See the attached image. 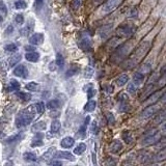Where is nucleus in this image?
<instances>
[{
  "label": "nucleus",
  "mask_w": 166,
  "mask_h": 166,
  "mask_svg": "<svg viewBox=\"0 0 166 166\" xmlns=\"http://www.w3.org/2000/svg\"><path fill=\"white\" fill-rule=\"evenodd\" d=\"M34 116H36V107L33 105H30V106L21 110L18 113L16 120H15V125H16V127L18 129L27 127V126L32 123Z\"/></svg>",
  "instance_id": "nucleus-1"
},
{
  "label": "nucleus",
  "mask_w": 166,
  "mask_h": 166,
  "mask_svg": "<svg viewBox=\"0 0 166 166\" xmlns=\"http://www.w3.org/2000/svg\"><path fill=\"white\" fill-rule=\"evenodd\" d=\"M162 138L161 132L158 129H153L144 134V139L142 140V145H154Z\"/></svg>",
  "instance_id": "nucleus-2"
},
{
  "label": "nucleus",
  "mask_w": 166,
  "mask_h": 166,
  "mask_svg": "<svg viewBox=\"0 0 166 166\" xmlns=\"http://www.w3.org/2000/svg\"><path fill=\"white\" fill-rule=\"evenodd\" d=\"M135 28L131 25H120L116 29V36L119 37H129L134 34Z\"/></svg>",
  "instance_id": "nucleus-3"
},
{
  "label": "nucleus",
  "mask_w": 166,
  "mask_h": 166,
  "mask_svg": "<svg viewBox=\"0 0 166 166\" xmlns=\"http://www.w3.org/2000/svg\"><path fill=\"white\" fill-rule=\"evenodd\" d=\"M160 110L159 105L157 104H152L147 106L144 110L141 112V117L142 119H150V117L154 116V115Z\"/></svg>",
  "instance_id": "nucleus-4"
},
{
  "label": "nucleus",
  "mask_w": 166,
  "mask_h": 166,
  "mask_svg": "<svg viewBox=\"0 0 166 166\" xmlns=\"http://www.w3.org/2000/svg\"><path fill=\"white\" fill-rule=\"evenodd\" d=\"M120 0H106L105 4L103 5V11L105 12H110L119 5Z\"/></svg>",
  "instance_id": "nucleus-5"
},
{
  "label": "nucleus",
  "mask_w": 166,
  "mask_h": 166,
  "mask_svg": "<svg viewBox=\"0 0 166 166\" xmlns=\"http://www.w3.org/2000/svg\"><path fill=\"white\" fill-rule=\"evenodd\" d=\"M78 45H79L80 49L84 50V51H89V50L92 49V41L90 37L84 36V37H82V39L80 40L79 43H78Z\"/></svg>",
  "instance_id": "nucleus-6"
},
{
  "label": "nucleus",
  "mask_w": 166,
  "mask_h": 166,
  "mask_svg": "<svg viewBox=\"0 0 166 166\" xmlns=\"http://www.w3.org/2000/svg\"><path fill=\"white\" fill-rule=\"evenodd\" d=\"M53 158H56V159L69 160V161H75V160H76V158H75L74 155H72L71 153H69V152H64V150L55 152Z\"/></svg>",
  "instance_id": "nucleus-7"
},
{
  "label": "nucleus",
  "mask_w": 166,
  "mask_h": 166,
  "mask_svg": "<svg viewBox=\"0 0 166 166\" xmlns=\"http://www.w3.org/2000/svg\"><path fill=\"white\" fill-rule=\"evenodd\" d=\"M14 75H16L17 77H22V78H27L28 76V70L27 67L23 64H19L17 65L14 69Z\"/></svg>",
  "instance_id": "nucleus-8"
},
{
  "label": "nucleus",
  "mask_w": 166,
  "mask_h": 166,
  "mask_svg": "<svg viewBox=\"0 0 166 166\" xmlns=\"http://www.w3.org/2000/svg\"><path fill=\"white\" fill-rule=\"evenodd\" d=\"M43 42H44V34L43 33H33L29 37V43L34 46L42 45Z\"/></svg>",
  "instance_id": "nucleus-9"
},
{
  "label": "nucleus",
  "mask_w": 166,
  "mask_h": 166,
  "mask_svg": "<svg viewBox=\"0 0 166 166\" xmlns=\"http://www.w3.org/2000/svg\"><path fill=\"white\" fill-rule=\"evenodd\" d=\"M43 138H44V133L42 132H37L34 134L33 136V139H32V142L30 144L31 147H41L43 145Z\"/></svg>",
  "instance_id": "nucleus-10"
},
{
  "label": "nucleus",
  "mask_w": 166,
  "mask_h": 166,
  "mask_svg": "<svg viewBox=\"0 0 166 166\" xmlns=\"http://www.w3.org/2000/svg\"><path fill=\"white\" fill-rule=\"evenodd\" d=\"M33 27H34V21L33 20H29V21L27 22V24L25 25L24 28H22L20 30V33H21L23 36H29V34L32 32V30H33Z\"/></svg>",
  "instance_id": "nucleus-11"
},
{
  "label": "nucleus",
  "mask_w": 166,
  "mask_h": 166,
  "mask_svg": "<svg viewBox=\"0 0 166 166\" xmlns=\"http://www.w3.org/2000/svg\"><path fill=\"white\" fill-rule=\"evenodd\" d=\"M122 147L123 144L119 140H113L109 145V152L112 153V154H116V153H119L122 150Z\"/></svg>",
  "instance_id": "nucleus-12"
},
{
  "label": "nucleus",
  "mask_w": 166,
  "mask_h": 166,
  "mask_svg": "<svg viewBox=\"0 0 166 166\" xmlns=\"http://www.w3.org/2000/svg\"><path fill=\"white\" fill-rule=\"evenodd\" d=\"M162 94H163L162 90H159V92H155V94L150 95V97L147 98V101H145V104H147V105L155 104L156 102L160 100V98H161V95H162Z\"/></svg>",
  "instance_id": "nucleus-13"
},
{
  "label": "nucleus",
  "mask_w": 166,
  "mask_h": 166,
  "mask_svg": "<svg viewBox=\"0 0 166 166\" xmlns=\"http://www.w3.org/2000/svg\"><path fill=\"white\" fill-rule=\"evenodd\" d=\"M75 143V139L73 137H70V136H67L64 137V139L61 140V142H60V145H61L64 148H70L72 147L73 145H74Z\"/></svg>",
  "instance_id": "nucleus-14"
},
{
  "label": "nucleus",
  "mask_w": 166,
  "mask_h": 166,
  "mask_svg": "<svg viewBox=\"0 0 166 166\" xmlns=\"http://www.w3.org/2000/svg\"><path fill=\"white\" fill-rule=\"evenodd\" d=\"M166 158V148H161L159 150V152L153 157V161L154 162H161V161L165 160Z\"/></svg>",
  "instance_id": "nucleus-15"
},
{
  "label": "nucleus",
  "mask_w": 166,
  "mask_h": 166,
  "mask_svg": "<svg viewBox=\"0 0 166 166\" xmlns=\"http://www.w3.org/2000/svg\"><path fill=\"white\" fill-rule=\"evenodd\" d=\"M113 28V26L111 24H109V25H105V26H103L100 28L99 30V32H100V36L102 37V39H105V37H107L108 36V34H109V32L111 31Z\"/></svg>",
  "instance_id": "nucleus-16"
},
{
  "label": "nucleus",
  "mask_w": 166,
  "mask_h": 166,
  "mask_svg": "<svg viewBox=\"0 0 166 166\" xmlns=\"http://www.w3.org/2000/svg\"><path fill=\"white\" fill-rule=\"evenodd\" d=\"M25 58L30 62H37L40 59V54L36 51H31V52H28V53L25 55Z\"/></svg>",
  "instance_id": "nucleus-17"
},
{
  "label": "nucleus",
  "mask_w": 166,
  "mask_h": 166,
  "mask_svg": "<svg viewBox=\"0 0 166 166\" xmlns=\"http://www.w3.org/2000/svg\"><path fill=\"white\" fill-rule=\"evenodd\" d=\"M157 116H156V119H155V124H158V125H160V124H162L163 122H165V116H166V112H165V110L164 109H161L159 110L157 113Z\"/></svg>",
  "instance_id": "nucleus-18"
},
{
  "label": "nucleus",
  "mask_w": 166,
  "mask_h": 166,
  "mask_svg": "<svg viewBox=\"0 0 166 166\" xmlns=\"http://www.w3.org/2000/svg\"><path fill=\"white\" fill-rule=\"evenodd\" d=\"M144 80V75L142 73H135L133 76V82L135 85H140Z\"/></svg>",
  "instance_id": "nucleus-19"
},
{
  "label": "nucleus",
  "mask_w": 166,
  "mask_h": 166,
  "mask_svg": "<svg viewBox=\"0 0 166 166\" xmlns=\"http://www.w3.org/2000/svg\"><path fill=\"white\" fill-rule=\"evenodd\" d=\"M122 136L127 144H131V143H133V141H134V138H133L132 134H131V132H129V131H124Z\"/></svg>",
  "instance_id": "nucleus-20"
},
{
  "label": "nucleus",
  "mask_w": 166,
  "mask_h": 166,
  "mask_svg": "<svg viewBox=\"0 0 166 166\" xmlns=\"http://www.w3.org/2000/svg\"><path fill=\"white\" fill-rule=\"evenodd\" d=\"M21 87V84H20L19 81H17L16 79H12L9 81V89L12 90V92H18Z\"/></svg>",
  "instance_id": "nucleus-21"
},
{
  "label": "nucleus",
  "mask_w": 166,
  "mask_h": 166,
  "mask_svg": "<svg viewBox=\"0 0 166 166\" xmlns=\"http://www.w3.org/2000/svg\"><path fill=\"white\" fill-rule=\"evenodd\" d=\"M86 150V144L85 143H83V142H81V143H79V144L77 145L76 147L74 148V155H82L83 153Z\"/></svg>",
  "instance_id": "nucleus-22"
},
{
  "label": "nucleus",
  "mask_w": 166,
  "mask_h": 166,
  "mask_svg": "<svg viewBox=\"0 0 166 166\" xmlns=\"http://www.w3.org/2000/svg\"><path fill=\"white\" fill-rule=\"evenodd\" d=\"M24 138V134L23 133H18V134H15L12 136L9 137L6 139V142L7 143H12V142H16V141H20Z\"/></svg>",
  "instance_id": "nucleus-23"
},
{
  "label": "nucleus",
  "mask_w": 166,
  "mask_h": 166,
  "mask_svg": "<svg viewBox=\"0 0 166 166\" xmlns=\"http://www.w3.org/2000/svg\"><path fill=\"white\" fill-rule=\"evenodd\" d=\"M95 106H97L95 101H94V100H89V101L86 103V105L84 106V110L87 112H92L95 109Z\"/></svg>",
  "instance_id": "nucleus-24"
},
{
  "label": "nucleus",
  "mask_w": 166,
  "mask_h": 166,
  "mask_svg": "<svg viewBox=\"0 0 166 166\" xmlns=\"http://www.w3.org/2000/svg\"><path fill=\"white\" fill-rule=\"evenodd\" d=\"M59 107V101L56 99H53V100H50L49 102L47 103V108L49 110H55Z\"/></svg>",
  "instance_id": "nucleus-25"
},
{
  "label": "nucleus",
  "mask_w": 166,
  "mask_h": 166,
  "mask_svg": "<svg viewBox=\"0 0 166 166\" xmlns=\"http://www.w3.org/2000/svg\"><path fill=\"white\" fill-rule=\"evenodd\" d=\"M16 95L19 98L20 100L22 101L26 102V101H29L31 99V95L28 94V92H16Z\"/></svg>",
  "instance_id": "nucleus-26"
},
{
  "label": "nucleus",
  "mask_w": 166,
  "mask_h": 166,
  "mask_svg": "<svg viewBox=\"0 0 166 166\" xmlns=\"http://www.w3.org/2000/svg\"><path fill=\"white\" fill-rule=\"evenodd\" d=\"M24 157V160L26 161H30V162H36L37 160V157L34 153H31V152H27V153H24L23 155Z\"/></svg>",
  "instance_id": "nucleus-27"
},
{
  "label": "nucleus",
  "mask_w": 166,
  "mask_h": 166,
  "mask_svg": "<svg viewBox=\"0 0 166 166\" xmlns=\"http://www.w3.org/2000/svg\"><path fill=\"white\" fill-rule=\"evenodd\" d=\"M21 57H22L21 54H16V55H14V56H12L9 60V67H15V65L18 64L20 60H21Z\"/></svg>",
  "instance_id": "nucleus-28"
},
{
  "label": "nucleus",
  "mask_w": 166,
  "mask_h": 166,
  "mask_svg": "<svg viewBox=\"0 0 166 166\" xmlns=\"http://www.w3.org/2000/svg\"><path fill=\"white\" fill-rule=\"evenodd\" d=\"M128 80H129V76L126 74H123L116 79V84L119 85V86H123V85H125L126 83L128 82Z\"/></svg>",
  "instance_id": "nucleus-29"
},
{
  "label": "nucleus",
  "mask_w": 166,
  "mask_h": 166,
  "mask_svg": "<svg viewBox=\"0 0 166 166\" xmlns=\"http://www.w3.org/2000/svg\"><path fill=\"white\" fill-rule=\"evenodd\" d=\"M78 71H79V67H78L77 65H72V67L67 71V73H65V78H70V77L74 76L75 74H77Z\"/></svg>",
  "instance_id": "nucleus-30"
},
{
  "label": "nucleus",
  "mask_w": 166,
  "mask_h": 166,
  "mask_svg": "<svg viewBox=\"0 0 166 166\" xmlns=\"http://www.w3.org/2000/svg\"><path fill=\"white\" fill-rule=\"evenodd\" d=\"M25 88H26L27 90H29V92H37L40 88V86L36 82H29L26 84Z\"/></svg>",
  "instance_id": "nucleus-31"
},
{
  "label": "nucleus",
  "mask_w": 166,
  "mask_h": 166,
  "mask_svg": "<svg viewBox=\"0 0 166 166\" xmlns=\"http://www.w3.org/2000/svg\"><path fill=\"white\" fill-rule=\"evenodd\" d=\"M60 127H61V125H60V122L58 119H54L53 122L51 123V132L52 133H56L58 132L60 130Z\"/></svg>",
  "instance_id": "nucleus-32"
},
{
  "label": "nucleus",
  "mask_w": 166,
  "mask_h": 166,
  "mask_svg": "<svg viewBox=\"0 0 166 166\" xmlns=\"http://www.w3.org/2000/svg\"><path fill=\"white\" fill-rule=\"evenodd\" d=\"M47 128L46 126V123L44 122V120H41V122L36 123V124L33 125V127H32V131H42V130H45Z\"/></svg>",
  "instance_id": "nucleus-33"
},
{
  "label": "nucleus",
  "mask_w": 166,
  "mask_h": 166,
  "mask_svg": "<svg viewBox=\"0 0 166 166\" xmlns=\"http://www.w3.org/2000/svg\"><path fill=\"white\" fill-rule=\"evenodd\" d=\"M54 153H55V147H52L48 148V150H47L46 153H45L44 155H43V157H42V158H43L44 160L50 159V158H53Z\"/></svg>",
  "instance_id": "nucleus-34"
},
{
  "label": "nucleus",
  "mask_w": 166,
  "mask_h": 166,
  "mask_svg": "<svg viewBox=\"0 0 166 166\" xmlns=\"http://www.w3.org/2000/svg\"><path fill=\"white\" fill-rule=\"evenodd\" d=\"M34 107H36V111L39 113V114H43V113L45 112V109H46V106H45V104L43 102L36 103V104L34 105Z\"/></svg>",
  "instance_id": "nucleus-35"
},
{
  "label": "nucleus",
  "mask_w": 166,
  "mask_h": 166,
  "mask_svg": "<svg viewBox=\"0 0 166 166\" xmlns=\"http://www.w3.org/2000/svg\"><path fill=\"white\" fill-rule=\"evenodd\" d=\"M94 73H95V70L92 69V67H85V70H84V77L85 78H87V79H90L92 76H94Z\"/></svg>",
  "instance_id": "nucleus-36"
},
{
  "label": "nucleus",
  "mask_w": 166,
  "mask_h": 166,
  "mask_svg": "<svg viewBox=\"0 0 166 166\" xmlns=\"http://www.w3.org/2000/svg\"><path fill=\"white\" fill-rule=\"evenodd\" d=\"M55 64H56L57 67H62L64 65V58L60 53H58L56 55V60H55Z\"/></svg>",
  "instance_id": "nucleus-37"
},
{
  "label": "nucleus",
  "mask_w": 166,
  "mask_h": 166,
  "mask_svg": "<svg viewBox=\"0 0 166 166\" xmlns=\"http://www.w3.org/2000/svg\"><path fill=\"white\" fill-rule=\"evenodd\" d=\"M15 7L17 9H23L27 7V3L24 1V0H18V1L15 2Z\"/></svg>",
  "instance_id": "nucleus-38"
},
{
  "label": "nucleus",
  "mask_w": 166,
  "mask_h": 166,
  "mask_svg": "<svg viewBox=\"0 0 166 166\" xmlns=\"http://www.w3.org/2000/svg\"><path fill=\"white\" fill-rule=\"evenodd\" d=\"M86 128H87V125L83 124V125L81 126V127H80V129L78 130L77 135H78V136H79L80 138L85 137V134H86Z\"/></svg>",
  "instance_id": "nucleus-39"
},
{
  "label": "nucleus",
  "mask_w": 166,
  "mask_h": 166,
  "mask_svg": "<svg viewBox=\"0 0 166 166\" xmlns=\"http://www.w3.org/2000/svg\"><path fill=\"white\" fill-rule=\"evenodd\" d=\"M82 3V0H72L71 2V9L73 11H77L78 9L80 7Z\"/></svg>",
  "instance_id": "nucleus-40"
},
{
  "label": "nucleus",
  "mask_w": 166,
  "mask_h": 166,
  "mask_svg": "<svg viewBox=\"0 0 166 166\" xmlns=\"http://www.w3.org/2000/svg\"><path fill=\"white\" fill-rule=\"evenodd\" d=\"M4 50L6 52H16L18 50V46L16 44H9L4 47Z\"/></svg>",
  "instance_id": "nucleus-41"
},
{
  "label": "nucleus",
  "mask_w": 166,
  "mask_h": 166,
  "mask_svg": "<svg viewBox=\"0 0 166 166\" xmlns=\"http://www.w3.org/2000/svg\"><path fill=\"white\" fill-rule=\"evenodd\" d=\"M127 92L131 95H135L136 94V85H135L134 83H130V84H128Z\"/></svg>",
  "instance_id": "nucleus-42"
},
{
  "label": "nucleus",
  "mask_w": 166,
  "mask_h": 166,
  "mask_svg": "<svg viewBox=\"0 0 166 166\" xmlns=\"http://www.w3.org/2000/svg\"><path fill=\"white\" fill-rule=\"evenodd\" d=\"M150 156L147 154V153H142L141 155H140V162H142V163H145V162H147V161H150Z\"/></svg>",
  "instance_id": "nucleus-43"
},
{
  "label": "nucleus",
  "mask_w": 166,
  "mask_h": 166,
  "mask_svg": "<svg viewBox=\"0 0 166 166\" xmlns=\"http://www.w3.org/2000/svg\"><path fill=\"white\" fill-rule=\"evenodd\" d=\"M119 108H120V109H119L120 112H127V111H129L130 105H128L127 102H122V104H120Z\"/></svg>",
  "instance_id": "nucleus-44"
},
{
  "label": "nucleus",
  "mask_w": 166,
  "mask_h": 166,
  "mask_svg": "<svg viewBox=\"0 0 166 166\" xmlns=\"http://www.w3.org/2000/svg\"><path fill=\"white\" fill-rule=\"evenodd\" d=\"M92 127H90V130H92V133H94L95 135L98 134V132H99V128H98V125H97V122L94 120V122L92 123Z\"/></svg>",
  "instance_id": "nucleus-45"
},
{
  "label": "nucleus",
  "mask_w": 166,
  "mask_h": 166,
  "mask_svg": "<svg viewBox=\"0 0 166 166\" xmlns=\"http://www.w3.org/2000/svg\"><path fill=\"white\" fill-rule=\"evenodd\" d=\"M15 21L17 22V24H23L24 23V17H23V15H21V14H18V15H16L15 16Z\"/></svg>",
  "instance_id": "nucleus-46"
},
{
  "label": "nucleus",
  "mask_w": 166,
  "mask_h": 166,
  "mask_svg": "<svg viewBox=\"0 0 166 166\" xmlns=\"http://www.w3.org/2000/svg\"><path fill=\"white\" fill-rule=\"evenodd\" d=\"M0 12H2V14H4V15L7 14L6 5L4 4V2L2 1V0H0Z\"/></svg>",
  "instance_id": "nucleus-47"
},
{
  "label": "nucleus",
  "mask_w": 166,
  "mask_h": 166,
  "mask_svg": "<svg viewBox=\"0 0 166 166\" xmlns=\"http://www.w3.org/2000/svg\"><path fill=\"white\" fill-rule=\"evenodd\" d=\"M107 120H108V124H110V125H113L114 124V122H115V119H114V116H113V114L112 113H107Z\"/></svg>",
  "instance_id": "nucleus-48"
},
{
  "label": "nucleus",
  "mask_w": 166,
  "mask_h": 166,
  "mask_svg": "<svg viewBox=\"0 0 166 166\" xmlns=\"http://www.w3.org/2000/svg\"><path fill=\"white\" fill-rule=\"evenodd\" d=\"M42 6H43V0H36L34 1V7H36V11L41 9Z\"/></svg>",
  "instance_id": "nucleus-49"
},
{
  "label": "nucleus",
  "mask_w": 166,
  "mask_h": 166,
  "mask_svg": "<svg viewBox=\"0 0 166 166\" xmlns=\"http://www.w3.org/2000/svg\"><path fill=\"white\" fill-rule=\"evenodd\" d=\"M119 100L120 102H128V100H129V98H128V95L125 94V92H123V94L119 95Z\"/></svg>",
  "instance_id": "nucleus-50"
},
{
  "label": "nucleus",
  "mask_w": 166,
  "mask_h": 166,
  "mask_svg": "<svg viewBox=\"0 0 166 166\" xmlns=\"http://www.w3.org/2000/svg\"><path fill=\"white\" fill-rule=\"evenodd\" d=\"M59 114H60V112L55 109V110H51V112L49 113V116L50 117H57Z\"/></svg>",
  "instance_id": "nucleus-51"
},
{
  "label": "nucleus",
  "mask_w": 166,
  "mask_h": 166,
  "mask_svg": "<svg viewBox=\"0 0 166 166\" xmlns=\"http://www.w3.org/2000/svg\"><path fill=\"white\" fill-rule=\"evenodd\" d=\"M137 9H132L130 11V12H129V17H131V18H133V17H134V18H136L137 17Z\"/></svg>",
  "instance_id": "nucleus-52"
},
{
  "label": "nucleus",
  "mask_w": 166,
  "mask_h": 166,
  "mask_svg": "<svg viewBox=\"0 0 166 166\" xmlns=\"http://www.w3.org/2000/svg\"><path fill=\"white\" fill-rule=\"evenodd\" d=\"M95 95V89H88V92H87V97H88V99H90L92 97H94Z\"/></svg>",
  "instance_id": "nucleus-53"
},
{
  "label": "nucleus",
  "mask_w": 166,
  "mask_h": 166,
  "mask_svg": "<svg viewBox=\"0 0 166 166\" xmlns=\"http://www.w3.org/2000/svg\"><path fill=\"white\" fill-rule=\"evenodd\" d=\"M25 50H26V51L31 52V51H34V50H36V48L33 47V45H31V46H25Z\"/></svg>",
  "instance_id": "nucleus-54"
},
{
  "label": "nucleus",
  "mask_w": 166,
  "mask_h": 166,
  "mask_svg": "<svg viewBox=\"0 0 166 166\" xmlns=\"http://www.w3.org/2000/svg\"><path fill=\"white\" fill-rule=\"evenodd\" d=\"M49 164H51V165H61V162H59V161H55V162H50Z\"/></svg>",
  "instance_id": "nucleus-55"
},
{
  "label": "nucleus",
  "mask_w": 166,
  "mask_h": 166,
  "mask_svg": "<svg viewBox=\"0 0 166 166\" xmlns=\"http://www.w3.org/2000/svg\"><path fill=\"white\" fill-rule=\"evenodd\" d=\"M103 1H105V0H95V2H97V3H101Z\"/></svg>",
  "instance_id": "nucleus-56"
},
{
  "label": "nucleus",
  "mask_w": 166,
  "mask_h": 166,
  "mask_svg": "<svg viewBox=\"0 0 166 166\" xmlns=\"http://www.w3.org/2000/svg\"><path fill=\"white\" fill-rule=\"evenodd\" d=\"M2 21H3V17H2L1 15H0V23H1Z\"/></svg>",
  "instance_id": "nucleus-57"
}]
</instances>
